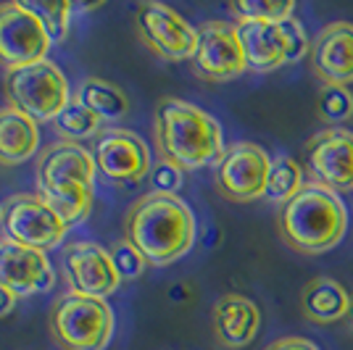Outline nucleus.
<instances>
[{"instance_id":"obj_32","label":"nucleus","mask_w":353,"mask_h":350,"mask_svg":"<svg viewBox=\"0 0 353 350\" xmlns=\"http://www.w3.org/2000/svg\"><path fill=\"white\" fill-rule=\"evenodd\" d=\"M16 306V295L11 290H6V287H0V319L3 316H8Z\"/></svg>"},{"instance_id":"obj_13","label":"nucleus","mask_w":353,"mask_h":350,"mask_svg":"<svg viewBox=\"0 0 353 350\" xmlns=\"http://www.w3.org/2000/svg\"><path fill=\"white\" fill-rule=\"evenodd\" d=\"M63 269L69 287L77 295H88V298H101L119 287V277L111 250L101 248L95 243H74L63 250Z\"/></svg>"},{"instance_id":"obj_3","label":"nucleus","mask_w":353,"mask_h":350,"mask_svg":"<svg viewBox=\"0 0 353 350\" xmlns=\"http://www.w3.org/2000/svg\"><path fill=\"white\" fill-rule=\"evenodd\" d=\"M345 224L348 216L338 192L322 185H303V190L277 211L280 237L288 243V248L303 256L335 248L345 232Z\"/></svg>"},{"instance_id":"obj_10","label":"nucleus","mask_w":353,"mask_h":350,"mask_svg":"<svg viewBox=\"0 0 353 350\" xmlns=\"http://www.w3.org/2000/svg\"><path fill=\"white\" fill-rule=\"evenodd\" d=\"M92 158L98 172L121 187H132L143 182V176L150 172V153L148 145L127 130H103L95 137Z\"/></svg>"},{"instance_id":"obj_2","label":"nucleus","mask_w":353,"mask_h":350,"mask_svg":"<svg viewBox=\"0 0 353 350\" xmlns=\"http://www.w3.org/2000/svg\"><path fill=\"white\" fill-rule=\"evenodd\" d=\"M156 150L163 163L179 172H195L216 163L224 153L216 119L179 98H163L156 105Z\"/></svg>"},{"instance_id":"obj_24","label":"nucleus","mask_w":353,"mask_h":350,"mask_svg":"<svg viewBox=\"0 0 353 350\" xmlns=\"http://www.w3.org/2000/svg\"><path fill=\"white\" fill-rule=\"evenodd\" d=\"M301 190H303L301 163L293 158L272 161V172H269V182H266V198H272L277 203H288Z\"/></svg>"},{"instance_id":"obj_19","label":"nucleus","mask_w":353,"mask_h":350,"mask_svg":"<svg viewBox=\"0 0 353 350\" xmlns=\"http://www.w3.org/2000/svg\"><path fill=\"white\" fill-rule=\"evenodd\" d=\"M40 145L37 121L16 111L14 105L0 108V166H19Z\"/></svg>"},{"instance_id":"obj_21","label":"nucleus","mask_w":353,"mask_h":350,"mask_svg":"<svg viewBox=\"0 0 353 350\" xmlns=\"http://www.w3.org/2000/svg\"><path fill=\"white\" fill-rule=\"evenodd\" d=\"M77 101L88 111H92L101 121H117V119L127 116V111H130V98L124 95V90H119L117 85H111L105 79H95V76L82 82Z\"/></svg>"},{"instance_id":"obj_5","label":"nucleus","mask_w":353,"mask_h":350,"mask_svg":"<svg viewBox=\"0 0 353 350\" xmlns=\"http://www.w3.org/2000/svg\"><path fill=\"white\" fill-rule=\"evenodd\" d=\"M6 98L34 121H53L69 105V85L50 61H37L6 74Z\"/></svg>"},{"instance_id":"obj_18","label":"nucleus","mask_w":353,"mask_h":350,"mask_svg":"<svg viewBox=\"0 0 353 350\" xmlns=\"http://www.w3.org/2000/svg\"><path fill=\"white\" fill-rule=\"evenodd\" d=\"M237 37L245 63L253 72H274L288 63V48L280 24L269 21H237Z\"/></svg>"},{"instance_id":"obj_17","label":"nucleus","mask_w":353,"mask_h":350,"mask_svg":"<svg viewBox=\"0 0 353 350\" xmlns=\"http://www.w3.org/2000/svg\"><path fill=\"white\" fill-rule=\"evenodd\" d=\"M261 327V313L253 300L237 292L221 295L214 306V332L224 348H245Z\"/></svg>"},{"instance_id":"obj_7","label":"nucleus","mask_w":353,"mask_h":350,"mask_svg":"<svg viewBox=\"0 0 353 350\" xmlns=\"http://www.w3.org/2000/svg\"><path fill=\"white\" fill-rule=\"evenodd\" d=\"M272 172V158L256 143H235L216 161V187L227 200L248 203L266 195V182Z\"/></svg>"},{"instance_id":"obj_15","label":"nucleus","mask_w":353,"mask_h":350,"mask_svg":"<svg viewBox=\"0 0 353 350\" xmlns=\"http://www.w3.org/2000/svg\"><path fill=\"white\" fill-rule=\"evenodd\" d=\"M311 69L324 85L348 88L353 82V24L338 21L311 43Z\"/></svg>"},{"instance_id":"obj_31","label":"nucleus","mask_w":353,"mask_h":350,"mask_svg":"<svg viewBox=\"0 0 353 350\" xmlns=\"http://www.w3.org/2000/svg\"><path fill=\"white\" fill-rule=\"evenodd\" d=\"M266 350H319L314 342L303 340V337H282L277 342H272Z\"/></svg>"},{"instance_id":"obj_12","label":"nucleus","mask_w":353,"mask_h":350,"mask_svg":"<svg viewBox=\"0 0 353 350\" xmlns=\"http://www.w3.org/2000/svg\"><path fill=\"white\" fill-rule=\"evenodd\" d=\"M306 161L322 187L332 192L353 190V132H319L306 145Z\"/></svg>"},{"instance_id":"obj_6","label":"nucleus","mask_w":353,"mask_h":350,"mask_svg":"<svg viewBox=\"0 0 353 350\" xmlns=\"http://www.w3.org/2000/svg\"><path fill=\"white\" fill-rule=\"evenodd\" d=\"M137 37L150 53L163 61H192L198 32L163 3H140L134 11Z\"/></svg>"},{"instance_id":"obj_23","label":"nucleus","mask_w":353,"mask_h":350,"mask_svg":"<svg viewBox=\"0 0 353 350\" xmlns=\"http://www.w3.org/2000/svg\"><path fill=\"white\" fill-rule=\"evenodd\" d=\"M53 127L63 137V143H79L101 134V119L88 111L79 101H69V105L53 119Z\"/></svg>"},{"instance_id":"obj_28","label":"nucleus","mask_w":353,"mask_h":350,"mask_svg":"<svg viewBox=\"0 0 353 350\" xmlns=\"http://www.w3.org/2000/svg\"><path fill=\"white\" fill-rule=\"evenodd\" d=\"M282 37H285V48H288V63H298L309 56V34L303 30V24L298 19H285L280 21Z\"/></svg>"},{"instance_id":"obj_16","label":"nucleus","mask_w":353,"mask_h":350,"mask_svg":"<svg viewBox=\"0 0 353 350\" xmlns=\"http://www.w3.org/2000/svg\"><path fill=\"white\" fill-rule=\"evenodd\" d=\"M95 158L79 143H56L37 161V190L66 185H95Z\"/></svg>"},{"instance_id":"obj_26","label":"nucleus","mask_w":353,"mask_h":350,"mask_svg":"<svg viewBox=\"0 0 353 350\" xmlns=\"http://www.w3.org/2000/svg\"><path fill=\"white\" fill-rule=\"evenodd\" d=\"M24 6L40 19V24H43L50 45L66 40L69 21H72V11H74L72 3H37V0H24Z\"/></svg>"},{"instance_id":"obj_30","label":"nucleus","mask_w":353,"mask_h":350,"mask_svg":"<svg viewBox=\"0 0 353 350\" xmlns=\"http://www.w3.org/2000/svg\"><path fill=\"white\" fill-rule=\"evenodd\" d=\"M179 185H182V172L176 166H172V163H159L153 169V187H156V192L174 195V190H179Z\"/></svg>"},{"instance_id":"obj_29","label":"nucleus","mask_w":353,"mask_h":350,"mask_svg":"<svg viewBox=\"0 0 353 350\" xmlns=\"http://www.w3.org/2000/svg\"><path fill=\"white\" fill-rule=\"evenodd\" d=\"M111 258H114V266H117L119 277L121 279H137L143 271H145L148 261L137 253V250L127 243V240H121L114 245L111 250Z\"/></svg>"},{"instance_id":"obj_20","label":"nucleus","mask_w":353,"mask_h":350,"mask_svg":"<svg viewBox=\"0 0 353 350\" xmlns=\"http://www.w3.org/2000/svg\"><path fill=\"white\" fill-rule=\"evenodd\" d=\"M301 306H303V313L311 321H316V324H332V321L348 319L351 295L335 279L316 277L303 287Z\"/></svg>"},{"instance_id":"obj_1","label":"nucleus","mask_w":353,"mask_h":350,"mask_svg":"<svg viewBox=\"0 0 353 350\" xmlns=\"http://www.w3.org/2000/svg\"><path fill=\"white\" fill-rule=\"evenodd\" d=\"M124 240L150 266L182 258L195 243V219L188 203L169 192H148L124 216Z\"/></svg>"},{"instance_id":"obj_14","label":"nucleus","mask_w":353,"mask_h":350,"mask_svg":"<svg viewBox=\"0 0 353 350\" xmlns=\"http://www.w3.org/2000/svg\"><path fill=\"white\" fill-rule=\"evenodd\" d=\"M53 269L45 253L19 245L14 240H0V287L11 290L16 298L37 295L53 287Z\"/></svg>"},{"instance_id":"obj_9","label":"nucleus","mask_w":353,"mask_h":350,"mask_svg":"<svg viewBox=\"0 0 353 350\" xmlns=\"http://www.w3.org/2000/svg\"><path fill=\"white\" fill-rule=\"evenodd\" d=\"M66 229L40 195H14L3 208V232L24 248L48 253L66 237Z\"/></svg>"},{"instance_id":"obj_4","label":"nucleus","mask_w":353,"mask_h":350,"mask_svg":"<svg viewBox=\"0 0 353 350\" xmlns=\"http://www.w3.org/2000/svg\"><path fill=\"white\" fill-rule=\"evenodd\" d=\"M48 329L61 350H105L114 335V313L101 298L66 292L50 306Z\"/></svg>"},{"instance_id":"obj_27","label":"nucleus","mask_w":353,"mask_h":350,"mask_svg":"<svg viewBox=\"0 0 353 350\" xmlns=\"http://www.w3.org/2000/svg\"><path fill=\"white\" fill-rule=\"evenodd\" d=\"M316 114L327 124H343L353 116V92L351 88L324 85L316 95Z\"/></svg>"},{"instance_id":"obj_25","label":"nucleus","mask_w":353,"mask_h":350,"mask_svg":"<svg viewBox=\"0 0 353 350\" xmlns=\"http://www.w3.org/2000/svg\"><path fill=\"white\" fill-rule=\"evenodd\" d=\"M293 8V0H237L230 6L237 21H269V24H280L290 19Z\"/></svg>"},{"instance_id":"obj_34","label":"nucleus","mask_w":353,"mask_h":350,"mask_svg":"<svg viewBox=\"0 0 353 350\" xmlns=\"http://www.w3.org/2000/svg\"><path fill=\"white\" fill-rule=\"evenodd\" d=\"M0 224H3V205H0Z\"/></svg>"},{"instance_id":"obj_11","label":"nucleus","mask_w":353,"mask_h":350,"mask_svg":"<svg viewBox=\"0 0 353 350\" xmlns=\"http://www.w3.org/2000/svg\"><path fill=\"white\" fill-rule=\"evenodd\" d=\"M248 69L237 30L224 21H208L198 32L192 72L206 82H227Z\"/></svg>"},{"instance_id":"obj_8","label":"nucleus","mask_w":353,"mask_h":350,"mask_svg":"<svg viewBox=\"0 0 353 350\" xmlns=\"http://www.w3.org/2000/svg\"><path fill=\"white\" fill-rule=\"evenodd\" d=\"M50 40L24 3H0V66L14 72L45 61Z\"/></svg>"},{"instance_id":"obj_22","label":"nucleus","mask_w":353,"mask_h":350,"mask_svg":"<svg viewBox=\"0 0 353 350\" xmlns=\"http://www.w3.org/2000/svg\"><path fill=\"white\" fill-rule=\"evenodd\" d=\"M43 203L59 216L66 227H74L82 219H88L92 211V187L90 185H66V187H50V190H37Z\"/></svg>"},{"instance_id":"obj_33","label":"nucleus","mask_w":353,"mask_h":350,"mask_svg":"<svg viewBox=\"0 0 353 350\" xmlns=\"http://www.w3.org/2000/svg\"><path fill=\"white\" fill-rule=\"evenodd\" d=\"M348 321H351V327H353V295H351V308H348Z\"/></svg>"}]
</instances>
